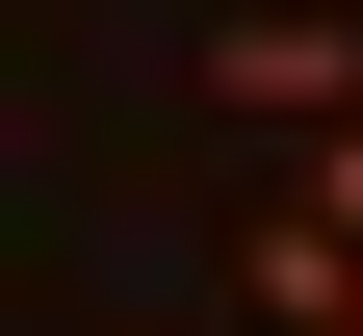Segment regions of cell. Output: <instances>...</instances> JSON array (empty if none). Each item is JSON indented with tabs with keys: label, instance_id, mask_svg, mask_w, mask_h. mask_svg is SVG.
Returning <instances> with one entry per match:
<instances>
[{
	"label": "cell",
	"instance_id": "6da1fadb",
	"mask_svg": "<svg viewBox=\"0 0 363 336\" xmlns=\"http://www.w3.org/2000/svg\"><path fill=\"white\" fill-rule=\"evenodd\" d=\"M208 104H234V129H337V104H363V26L259 0V26H208Z\"/></svg>",
	"mask_w": 363,
	"mask_h": 336
},
{
	"label": "cell",
	"instance_id": "7a4b0ae2",
	"mask_svg": "<svg viewBox=\"0 0 363 336\" xmlns=\"http://www.w3.org/2000/svg\"><path fill=\"white\" fill-rule=\"evenodd\" d=\"M311 207H337V233H363V104H337V129H311Z\"/></svg>",
	"mask_w": 363,
	"mask_h": 336
}]
</instances>
